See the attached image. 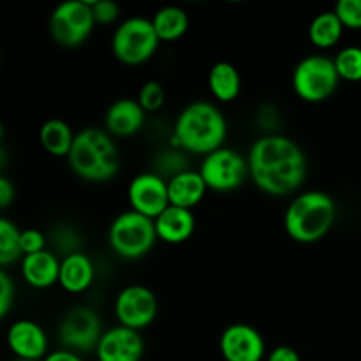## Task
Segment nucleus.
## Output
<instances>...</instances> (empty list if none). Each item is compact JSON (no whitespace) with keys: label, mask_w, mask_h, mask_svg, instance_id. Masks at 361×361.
Instances as JSON below:
<instances>
[{"label":"nucleus","mask_w":361,"mask_h":361,"mask_svg":"<svg viewBox=\"0 0 361 361\" xmlns=\"http://www.w3.org/2000/svg\"><path fill=\"white\" fill-rule=\"evenodd\" d=\"M200 175L203 176L208 189L215 192H229L245 182V176L249 175V162L233 148L222 147L204 155L200 166Z\"/></svg>","instance_id":"9"},{"label":"nucleus","mask_w":361,"mask_h":361,"mask_svg":"<svg viewBox=\"0 0 361 361\" xmlns=\"http://www.w3.org/2000/svg\"><path fill=\"white\" fill-rule=\"evenodd\" d=\"M267 361H302V358L291 345H277L268 353Z\"/></svg>","instance_id":"32"},{"label":"nucleus","mask_w":361,"mask_h":361,"mask_svg":"<svg viewBox=\"0 0 361 361\" xmlns=\"http://www.w3.org/2000/svg\"><path fill=\"white\" fill-rule=\"evenodd\" d=\"M247 162L257 189L270 196H288L305 182V154L296 141L282 134H268L254 141Z\"/></svg>","instance_id":"1"},{"label":"nucleus","mask_w":361,"mask_h":361,"mask_svg":"<svg viewBox=\"0 0 361 361\" xmlns=\"http://www.w3.org/2000/svg\"><path fill=\"white\" fill-rule=\"evenodd\" d=\"M46 245V238L39 229H25L21 231V252H23V257L28 256V254L41 252Z\"/></svg>","instance_id":"30"},{"label":"nucleus","mask_w":361,"mask_h":361,"mask_svg":"<svg viewBox=\"0 0 361 361\" xmlns=\"http://www.w3.org/2000/svg\"><path fill=\"white\" fill-rule=\"evenodd\" d=\"M95 18L90 2L66 0L49 16V34L53 41L66 48H76L90 37Z\"/></svg>","instance_id":"8"},{"label":"nucleus","mask_w":361,"mask_h":361,"mask_svg":"<svg viewBox=\"0 0 361 361\" xmlns=\"http://www.w3.org/2000/svg\"><path fill=\"white\" fill-rule=\"evenodd\" d=\"M157 240L154 219L134 210L116 215L108 231L109 247L123 259H140L147 256Z\"/></svg>","instance_id":"5"},{"label":"nucleus","mask_w":361,"mask_h":361,"mask_svg":"<svg viewBox=\"0 0 361 361\" xmlns=\"http://www.w3.org/2000/svg\"><path fill=\"white\" fill-rule=\"evenodd\" d=\"M219 349L226 361H263L267 356L264 338L256 328L245 323L229 324L222 331Z\"/></svg>","instance_id":"13"},{"label":"nucleus","mask_w":361,"mask_h":361,"mask_svg":"<svg viewBox=\"0 0 361 361\" xmlns=\"http://www.w3.org/2000/svg\"><path fill=\"white\" fill-rule=\"evenodd\" d=\"M90 6L92 11H94L95 23L109 25L113 21H116V18L120 14L118 4L113 2V0H92Z\"/></svg>","instance_id":"29"},{"label":"nucleus","mask_w":361,"mask_h":361,"mask_svg":"<svg viewBox=\"0 0 361 361\" xmlns=\"http://www.w3.org/2000/svg\"><path fill=\"white\" fill-rule=\"evenodd\" d=\"M337 204L323 190L302 192L289 203L284 215L286 233L298 243H316L334 228Z\"/></svg>","instance_id":"4"},{"label":"nucleus","mask_w":361,"mask_h":361,"mask_svg":"<svg viewBox=\"0 0 361 361\" xmlns=\"http://www.w3.org/2000/svg\"><path fill=\"white\" fill-rule=\"evenodd\" d=\"M14 302V282L6 271H0V316L6 317L9 314L11 305Z\"/></svg>","instance_id":"31"},{"label":"nucleus","mask_w":361,"mask_h":361,"mask_svg":"<svg viewBox=\"0 0 361 361\" xmlns=\"http://www.w3.org/2000/svg\"><path fill=\"white\" fill-rule=\"evenodd\" d=\"M161 39L152 20L133 16L122 21L111 39L113 55L127 66H140L148 62L157 51Z\"/></svg>","instance_id":"6"},{"label":"nucleus","mask_w":361,"mask_h":361,"mask_svg":"<svg viewBox=\"0 0 361 361\" xmlns=\"http://www.w3.org/2000/svg\"><path fill=\"white\" fill-rule=\"evenodd\" d=\"M168 190L169 204L192 210L196 204L203 201L208 187L204 183L203 176L200 175V171L185 169V171L178 173V175L171 176L168 180Z\"/></svg>","instance_id":"19"},{"label":"nucleus","mask_w":361,"mask_h":361,"mask_svg":"<svg viewBox=\"0 0 361 361\" xmlns=\"http://www.w3.org/2000/svg\"><path fill=\"white\" fill-rule=\"evenodd\" d=\"M130 210L157 219L169 207L168 182L157 173H140L134 176L127 189Z\"/></svg>","instance_id":"12"},{"label":"nucleus","mask_w":361,"mask_h":361,"mask_svg":"<svg viewBox=\"0 0 361 361\" xmlns=\"http://www.w3.org/2000/svg\"><path fill=\"white\" fill-rule=\"evenodd\" d=\"M14 361H28V360H18V358H16Z\"/></svg>","instance_id":"35"},{"label":"nucleus","mask_w":361,"mask_h":361,"mask_svg":"<svg viewBox=\"0 0 361 361\" xmlns=\"http://www.w3.org/2000/svg\"><path fill=\"white\" fill-rule=\"evenodd\" d=\"M159 312L157 296L147 286L133 284L123 288L115 300V314L120 326L143 330L150 326Z\"/></svg>","instance_id":"10"},{"label":"nucleus","mask_w":361,"mask_h":361,"mask_svg":"<svg viewBox=\"0 0 361 361\" xmlns=\"http://www.w3.org/2000/svg\"><path fill=\"white\" fill-rule=\"evenodd\" d=\"M102 335L104 331L101 317L88 307H76L69 310L60 323V341L69 351L78 355L95 351Z\"/></svg>","instance_id":"11"},{"label":"nucleus","mask_w":361,"mask_h":361,"mask_svg":"<svg viewBox=\"0 0 361 361\" xmlns=\"http://www.w3.org/2000/svg\"><path fill=\"white\" fill-rule=\"evenodd\" d=\"M14 200V187L7 176H0V207L7 208Z\"/></svg>","instance_id":"33"},{"label":"nucleus","mask_w":361,"mask_h":361,"mask_svg":"<svg viewBox=\"0 0 361 361\" xmlns=\"http://www.w3.org/2000/svg\"><path fill=\"white\" fill-rule=\"evenodd\" d=\"M344 28L345 27L335 11H324L310 21L309 39L316 48L328 49L341 41Z\"/></svg>","instance_id":"23"},{"label":"nucleus","mask_w":361,"mask_h":361,"mask_svg":"<svg viewBox=\"0 0 361 361\" xmlns=\"http://www.w3.org/2000/svg\"><path fill=\"white\" fill-rule=\"evenodd\" d=\"M166 99V92L164 87H162L159 81L150 80L141 87L140 94H137V102L141 104V108L145 111H157V109L162 108Z\"/></svg>","instance_id":"27"},{"label":"nucleus","mask_w":361,"mask_h":361,"mask_svg":"<svg viewBox=\"0 0 361 361\" xmlns=\"http://www.w3.org/2000/svg\"><path fill=\"white\" fill-rule=\"evenodd\" d=\"M62 261L49 250L28 254L21 259V277L28 286L35 289H48L60 279Z\"/></svg>","instance_id":"18"},{"label":"nucleus","mask_w":361,"mask_h":361,"mask_svg":"<svg viewBox=\"0 0 361 361\" xmlns=\"http://www.w3.org/2000/svg\"><path fill=\"white\" fill-rule=\"evenodd\" d=\"M95 277L94 263L90 257L83 252H69L60 263V279L59 284L66 289L67 293H78L87 291L92 286Z\"/></svg>","instance_id":"20"},{"label":"nucleus","mask_w":361,"mask_h":361,"mask_svg":"<svg viewBox=\"0 0 361 361\" xmlns=\"http://www.w3.org/2000/svg\"><path fill=\"white\" fill-rule=\"evenodd\" d=\"M76 134L69 127V123L60 118H51L42 123L39 130V141L48 154L56 157H67L73 148Z\"/></svg>","instance_id":"22"},{"label":"nucleus","mask_w":361,"mask_h":361,"mask_svg":"<svg viewBox=\"0 0 361 361\" xmlns=\"http://www.w3.org/2000/svg\"><path fill=\"white\" fill-rule=\"evenodd\" d=\"M334 11L345 28H361V0H341Z\"/></svg>","instance_id":"28"},{"label":"nucleus","mask_w":361,"mask_h":361,"mask_svg":"<svg viewBox=\"0 0 361 361\" xmlns=\"http://www.w3.org/2000/svg\"><path fill=\"white\" fill-rule=\"evenodd\" d=\"M42 361H85L78 353L69 351V349H60V351L49 353Z\"/></svg>","instance_id":"34"},{"label":"nucleus","mask_w":361,"mask_h":361,"mask_svg":"<svg viewBox=\"0 0 361 361\" xmlns=\"http://www.w3.org/2000/svg\"><path fill=\"white\" fill-rule=\"evenodd\" d=\"M341 80L361 81V48L348 46L342 48L334 59Z\"/></svg>","instance_id":"26"},{"label":"nucleus","mask_w":361,"mask_h":361,"mask_svg":"<svg viewBox=\"0 0 361 361\" xmlns=\"http://www.w3.org/2000/svg\"><path fill=\"white\" fill-rule=\"evenodd\" d=\"M23 259V252H21V231L14 222L9 219H0V264L7 267V264L14 263L18 259Z\"/></svg>","instance_id":"25"},{"label":"nucleus","mask_w":361,"mask_h":361,"mask_svg":"<svg viewBox=\"0 0 361 361\" xmlns=\"http://www.w3.org/2000/svg\"><path fill=\"white\" fill-rule=\"evenodd\" d=\"M145 355V342L140 331L126 326L106 330L95 349L99 361H141Z\"/></svg>","instance_id":"15"},{"label":"nucleus","mask_w":361,"mask_h":361,"mask_svg":"<svg viewBox=\"0 0 361 361\" xmlns=\"http://www.w3.org/2000/svg\"><path fill=\"white\" fill-rule=\"evenodd\" d=\"M194 229H196V217L192 210H187V208L169 204L155 219V231H157L159 240L171 245L187 242L194 235Z\"/></svg>","instance_id":"17"},{"label":"nucleus","mask_w":361,"mask_h":361,"mask_svg":"<svg viewBox=\"0 0 361 361\" xmlns=\"http://www.w3.org/2000/svg\"><path fill=\"white\" fill-rule=\"evenodd\" d=\"M71 169L88 182H106L118 173V148L108 130L87 127L74 137L67 155Z\"/></svg>","instance_id":"3"},{"label":"nucleus","mask_w":361,"mask_h":361,"mask_svg":"<svg viewBox=\"0 0 361 361\" xmlns=\"http://www.w3.org/2000/svg\"><path fill=\"white\" fill-rule=\"evenodd\" d=\"M341 76L334 59L309 55L296 63L293 71V88L307 102H323L337 90Z\"/></svg>","instance_id":"7"},{"label":"nucleus","mask_w":361,"mask_h":361,"mask_svg":"<svg viewBox=\"0 0 361 361\" xmlns=\"http://www.w3.org/2000/svg\"><path fill=\"white\" fill-rule=\"evenodd\" d=\"M7 345L18 360L41 361L48 353V335L41 324L30 319H18L7 330Z\"/></svg>","instance_id":"14"},{"label":"nucleus","mask_w":361,"mask_h":361,"mask_svg":"<svg viewBox=\"0 0 361 361\" xmlns=\"http://www.w3.org/2000/svg\"><path fill=\"white\" fill-rule=\"evenodd\" d=\"M208 87L215 99L221 102H231L242 92L240 71L229 62H217L208 73Z\"/></svg>","instance_id":"21"},{"label":"nucleus","mask_w":361,"mask_h":361,"mask_svg":"<svg viewBox=\"0 0 361 361\" xmlns=\"http://www.w3.org/2000/svg\"><path fill=\"white\" fill-rule=\"evenodd\" d=\"M145 113L137 99H118L106 111V129L113 136H133L143 127Z\"/></svg>","instance_id":"16"},{"label":"nucleus","mask_w":361,"mask_h":361,"mask_svg":"<svg viewBox=\"0 0 361 361\" xmlns=\"http://www.w3.org/2000/svg\"><path fill=\"white\" fill-rule=\"evenodd\" d=\"M228 136V122L215 104L207 101L190 102L180 111L173 141L183 150L208 155L222 148Z\"/></svg>","instance_id":"2"},{"label":"nucleus","mask_w":361,"mask_h":361,"mask_svg":"<svg viewBox=\"0 0 361 361\" xmlns=\"http://www.w3.org/2000/svg\"><path fill=\"white\" fill-rule=\"evenodd\" d=\"M152 25L161 41H176L189 28V16L182 7L166 6L154 14Z\"/></svg>","instance_id":"24"}]
</instances>
